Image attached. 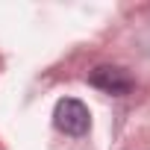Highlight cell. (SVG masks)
Listing matches in <instances>:
<instances>
[{
    "instance_id": "obj_1",
    "label": "cell",
    "mask_w": 150,
    "mask_h": 150,
    "mask_svg": "<svg viewBox=\"0 0 150 150\" xmlns=\"http://www.w3.org/2000/svg\"><path fill=\"white\" fill-rule=\"evenodd\" d=\"M53 124L56 129H62L65 135L80 138L91 129V112L83 100H74V97H62L53 109Z\"/></svg>"
},
{
    "instance_id": "obj_2",
    "label": "cell",
    "mask_w": 150,
    "mask_h": 150,
    "mask_svg": "<svg viewBox=\"0 0 150 150\" xmlns=\"http://www.w3.org/2000/svg\"><path fill=\"white\" fill-rule=\"evenodd\" d=\"M88 83H91L94 88L106 91V94H115V97L129 94L132 86H135L132 77H129V71H124V68H118V65H100V68H94V71L88 74Z\"/></svg>"
}]
</instances>
